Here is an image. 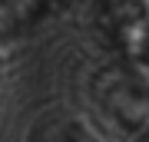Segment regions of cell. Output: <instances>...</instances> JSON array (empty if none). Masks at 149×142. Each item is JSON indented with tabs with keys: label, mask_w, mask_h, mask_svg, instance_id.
I'll return each mask as SVG.
<instances>
[{
	"label": "cell",
	"mask_w": 149,
	"mask_h": 142,
	"mask_svg": "<svg viewBox=\"0 0 149 142\" xmlns=\"http://www.w3.org/2000/svg\"><path fill=\"white\" fill-rule=\"evenodd\" d=\"M100 99L126 129L149 126V89L129 73H109L100 83Z\"/></svg>",
	"instance_id": "6da1fadb"
},
{
	"label": "cell",
	"mask_w": 149,
	"mask_h": 142,
	"mask_svg": "<svg viewBox=\"0 0 149 142\" xmlns=\"http://www.w3.org/2000/svg\"><path fill=\"white\" fill-rule=\"evenodd\" d=\"M33 142H96L90 132H83L76 122H50L37 132Z\"/></svg>",
	"instance_id": "7a4b0ae2"
}]
</instances>
